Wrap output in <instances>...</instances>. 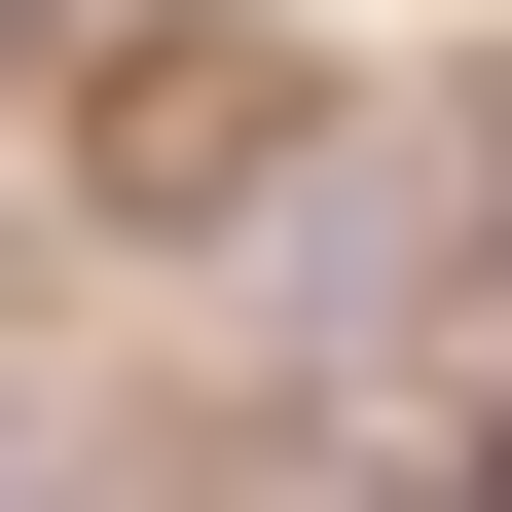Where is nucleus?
Returning <instances> with one entry per match:
<instances>
[{"label":"nucleus","instance_id":"obj_1","mask_svg":"<svg viewBox=\"0 0 512 512\" xmlns=\"http://www.w3.org/2000/svg\"><path fill=\"white\" fill-rule=\"evenodd\" d=\"M37 37H74V0H0V74H37Z\"/></svg>","mask_w":512,"mask_h":512}]
</instances>
